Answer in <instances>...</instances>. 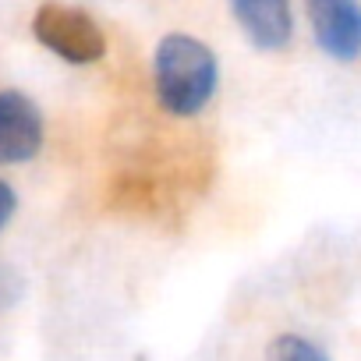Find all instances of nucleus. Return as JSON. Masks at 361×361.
Wrapping results in <instances>:
<instances>
[{
    "label": "nucleus",
    "instance_id": "nucleus-1",
    "mask_svg": "<svg viewBox=\"0 0 361 361\" xmlns=\"http://www.w3.org/2000/svg\"><path fill=\"white\" fill-rule=\"evenodd\" d=\"M152 78H156V99L173 117H192L199 114L213 92H216V57L213 50L185 32H173L159 39L152 57Z\"/></svg>",
    "mask_w": 361,
    "mask_h": 361
},
{
    "label": "nucleus",
    "instance_id": "nucleus-2",
    "mask_svg": "<svg viewBox=\"0 0 361 361\" xmlns=\"http://www.w3.org/2000/svg\"><path fill=\"white\" fill-rule=\"evenodd\" d=\"M32 32L50 54L68 64H92L106 50L99 25L71 4H43L32 18Z\"/></svg>",
    "mask_w": 361,
    "mask_h": 361
},
{
    "label": "nucleus",
    "instance_id": "nucleus-3",
    "mask_svg": "<svg viewBox=\"0 0 361 361\" xmlns=\"http://www.w3.org/2000/svg\"><path fill=\"white\" fill-rule=\"evenodd\" d=\"M43 145V114L39 106L18 92L4 89L0 92V166L25 163Z\"/></svg>",
    "mask_w": 361,
    "mask_h": 361
},
{
    "label": "nucleus",
    "instance_id": "nucleus-4",
    "mask_svg": "<svg viewBox=\"0 0 361 361\" xmlns=\"http://www.w3.org/2000/svg\"><path fill=\"white\" fill-rule=\"evenodd\" d=\"M308 18L319 47L350 64L361 54V8L357 0H308Z\"/></svg>",
    "mask_w": 361,
    "mask_h": 361
},
{
    "label": "nucleus",
    "instance_id": "nucleus-5",
    "mask_svg": "<svg viewBox=\"0 0 361 361\" xmlns=\"http://www.w3.org/2000/svg\"><path fill=\"white\" fill-rule=\"evenodd\" d=\"M231 11L259 50H283L294 36V11L290 0H231Z\"/></svg>",
    "mask_w": 361,
    "mask_h": 361
},
{
    "label": "nucleus",
    "instance_id": "nucleus-6",
    "mask_svg": "<svg viewBox=\"0 0 361 361\" xmlns=\"http://www.w3.org/2000/svg\"><path fill=\"white\" fill-rule=\"evenodd\" d=\"M266 361H329L326 350H319L312 340L298 336V333H283L269 343V354Z\"/></svg>",
    "mask_w": 361,
    "mask_h": 361
},
{
    "label": "nucleus",
    "instance_id": "nucleus-7",
    "mask_svg": "<svg viewBox=\"0 0 361 361\" xmlns=\"http://www.w3.org/2000/svg\"><path fill=\"white\" fill-rule=\"evenodd\" d=\"M15 206H18L15 188L8 185V180H0V231H4V227H8V220L15 216Z\"/></svg>",
    "mask_w": 361,
    "mask_h": 361
},
{
    "label": "nucleus",
    "instance_id": "nucleus-8",
    "mask_svg": "<svg viewBox=\"0 0 361 361\" xmlns=\"http://www.w3.org/2000/svg\"><path fill=\"white\" fill-rule=\"evenodd\" d=\"M138 361H145V357H138Z\"/></svg>",
    "mask_w": 361,
    "mask_h": 361
}]
</instances>
